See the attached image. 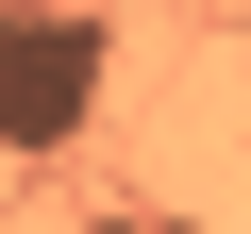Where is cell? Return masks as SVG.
Returning <instances> with one entry per match:
<instances>
[{
  "label": "cell",
  "mask_w": 251,
  "mask_h": 234,
  "mask_svg": "<svg viewBox=\"0 0 251 234\" xmlns=\"http://www.w3.org/2000/svg\"><path fill=\"white\" fill-rule=\"evenodd\" d=\"M100 84H117L100 17H0V151H17V167L84 151V117H100Z\"/></svg>",
  "instance_id": "obj_1"
},
{
  "label": "cell",
  "mask_w": 251,
  "mask_h": 234,
  "mask_svg": "<svg viewBox=\"0 0 251 234\" xmlns=\"http://www.w3.org/2000/svg\"><path fill=\"white\" fill-rule=\"evenodd\" d=\"M0 17H84V0H0Z\"/></svg>",
  "instance_id": "obj_2"
},
{
  "label": "cell",
  "mask_w": 251,
  "mask_h": 234,
  "mask_svg": "<svg viewBox=\"0 0 251 234\" xmlns=\"http://www.w3.org/2000/svg\"><path fill=\"white\" fill-rule=\"evenodd\" d=\"M84 234H151V217H84Z\"/></svg>",
  "instance_id": "obj_3"
},
{
  "label": "cell",
  "mask_w": 251,
  "mask_h": 234,
  "mask_svg": "<svg viewBox=\"0 0 251 234\" xmlns=\"http://www.w3.org/2000/svg\"><path fill=\"white\" fill-rule=\"evenodd\" d=\"M151 234H184V217H151Z\"/></svg>",
  "instance_id": "obj_4"
}]
</instances>
